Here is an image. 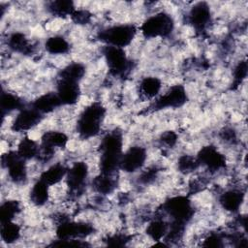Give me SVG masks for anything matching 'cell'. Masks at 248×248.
<instances>
[{
	"label": "cell",
	"mask_w": 248,
	"mask_h": 248,
	"mask_svg": "<svg viewBox=\"0 0 248 248\" xmlns=\"http://www.w3.org/2000/svg\"><path fill=\"white\" fill-rule=\"evenodd\" d=\"M123 154V137L121 132H108L100 144V173L114 175L120 170Z\"/></svg>",
	"instance_id": "obj_1"
},
{
	"label": "cell",
	"mask_w": 248,
	"mask_h": 248,
	"mask_svg": "<svg viewBox=\"0 0 248 248\" xmlns=\"http://www.w3.org/2000/svg\"><path fill=\"white\" fill-rule=\"evenodd\" d=\"M106 116V108L99 102L85 107L77 121V131L83 139L96 137L102 128Z\"/></svg>",
	"instance_id": "obj_2"
},
{
	"label": "cell",
	"mask_w": 248,
	"mask_h": 248,
	"mask_svg": "<svg viewBox=\"0 0 248 248\" xmlns=\"http://www.w3.org/2000/svg\"><path fill=\"white\" fill-rule=\"evenodd\" d=\"M137 32V27L134 24H116L102 29L98 38L106 46L124 48L131 45Z\"/></svg>",
	"instance_id": "obj_3"
},
{
	"label": "cell",
	"mask_w": 248,
	"mask_h": 248,
	"mask_svg": "<svg viewBox=\"0 0 248 248\" xmlns=\"http://www.w3.org/2000/svg\"><path fill=\"white\" fill-rule=\"evenodd\" d=\"M173 27L174 21L171 16L162 12L147 17L140 26V32L148 39L165 38L171 34Z\"/></svg>",
	"instance_id": "obj_4"
},
{
	"label": "cell",
	"mask_w": 248,
	"mask_h": 248,
	"mask_svg": "<svg viewBox=\"0 0 248 248\" xmlns=\"http://www.w3.org/2000/svg\"><path fill=\"white\" fill-rule=\"evenodd\" d=\"M163 212L166 213L170 222L187 224L194 216L192 202L185 196H174L163 203Z\"/></svg>",
	"instance_id": "obj_5"
},
{
	"label": "cell",
	"mask_w": 248,
	"mask_h": 248,
	"mask_svg": "<svg viewBox=\"0 0 248 248\" xmlns=\"http://www.w3.org/2000/svg\"><path fill=\"white\" fill-rule=\"evenodd\" d=\"M1 161L2 167L7 170V175L12 182L20 184L27 179L28 171L26 161L18 155L16 150H11L4 153Z\"/></svg>",
	"instance_id": "obj_6"
},
{
	"label": "cell",
	"mask_w": 248,
	"mask_h": 248,
	"mask_svg": "<svg viewBox=\"0 0 248 248\" xmlns=\"http://www.w3.org/2000/svg\"><path fill=\"white\" fill-rule=\"evenodd\" d=\"M188 94L185 87L181 84L170 86L164 94L159 95L153 104L155 110L164 108H178L186 104Z\"/></svg>",
	"instance_id": "obj_7"
},
{
	"label": "cell",
	"mask_w": 248,
	"mask_h": 248,
	"mask_svg": "<svg viewBox=\"0 0 248 248\" xmlns=\"http://www.w3.org/2000/svg\"><path fill=\"white\" fill-rule=\"evenodd\" d=\"M103 55L111 75L122 76L129 70V59L124 48L105 46Z\"/></svg>",
	"instance_id": "obj_8"
},
{
	"label": "cell",
	"mask_w": 248,
	"mask_h": 248,
	"mask_svg": "<svg viewBox=\"0 0 248 248\" xmlns=\"http://www.w3.org/2000/svg\"><path fill=\"white\" fill-rule=\"evenodd\" d=\"M147 152L143 146L133 145L123 152L120 162V170L127 173L136 172L144 166Z\"/></svg>",
	"instance_id": "obj_9"
},
{
	"label": "cell",
	"mask_w": 248,
	"mask_h": 248,
	"mask_svg": "<svg viewBox=\"0 0 248 248\" xmlns=\"http://www.w3.org/2000/svg\"><path fill=\"white\" fill-rule=\"evenodd\" d=\"M200 166L204 167L207 170L218 171L226 167V157L215 146L207 145L200 149L197 154Z\"/></svg>",
	"instance_id": "obj_10"
},
{
	"label": "cell",
	"mask_w": 248,
	"mask_h": 248,
	"mask_svg": "<svg viewBox=\"0 0 248 248\" xmlns=\"http://www.w3.org/2000/svg\"><path fill=\"white\" fill-rule=\"evenodd\" d=\"M43 117L44 115L32 107L23 108L17 111L12 123L11 129L16 133L29 131L36 127L43 120Z\"/></svg>",
	"instance_id": "obj_11"
},
{
	"label": "cell",
	"mask_w": 248,
	"mask_h": 248,
	"mask_svg": "<svg viewBox=\"0 0 248 248\" xmlns=\"http://www.w3.org/2000/svg\"><path fill=\"white\" fill-rule=\"evenodd\" d=\"M188 21L198 32H203L211 21L210 7L206 2H197L190 9Z\"/></svg>",
	"instance_id": "obj_12"
},
{
	"label": "cell",
	"mask_w": 248,
	"mask_h": 248,
	"mask_svg": "<svg viewBox=\"0 0 248 248\" xmlns=\"http://www.w3.org/2000/svg\"><path fill=\"white\" fill-rule=\"evenodd\" d=\"M89 169L85 162L78 161L74 163L70 168H68V171L66 174V183L70 190L77 192L79 191L87 177H88Z\"/></svg>",
	"instance_id": "obj_13"
},
{
	"label": "cell",
	"mask_w": 248,
	"mask_h": 248,
	"mask_svg": "<svg viewBox=\"0 0 248 248\" xmlns=\"http://www.w3.org/2000/svg\"><path fill=\"white\" fill-rule=\"evenodd\" d=\"M60 102L64 106H73L76 105L80 97V88L79 83L59 79L56 84V91Z\"/></svg>",
	"instance_id": "obj_14"
},
{
	"label": "cell",
	"mask_w": 248,
	"mask_h": 248,
	"mask_svg": "<svg viewBox=\"0 0 248 248\" xmlns=\"http://www.w3.org/2000/svg\"><path fill=\"white\" fill-rule=\"evenodd\" d=\"M244 201V193L238 189H230L220 195L219 203L223 209L231 213H236Z\"/></svg>",
	"instance_id": "obj_15"
},
{
	"label": "cell",
	"mask_w": 248,
	"mask_h": 248,
	"mask_svg": "<svg viewBox=\"0 0 248 248\" xmlns=\"http://www.w3.org/2000/svg\"><path fill=\"white\" fill-rule=\"evenodd\" d=\"M60 106H62V104L57 94L55 92H48L36 98L35 101L32 103L31 107L43 115H45L46 113L54 111Z\"/></svg>",
	"instance_id": "obj_16"
},
{
	"label": "cell",
	"mask_w": 248,
	"mask_h": 248,
	"mask_svg": "<svg viewBox=\"0 0 248 248\" xmlns=\"http://www.w3.org/2000/svg\"><path fill=\"white\" fill-rule=\"evenodd\" d=\"M67 171L68 168L66 166L60 163H56L42 171L40 174V179L51 187L60 183L64 178H66Z\"/></svg>",
	"instance_id": "obj_17"
},
{
	"label": "cell",
	"mask_w": 248,
	"mask_h": 248,
	"mask_svg": "<svg viewBox=\"0 0 248 248\" xmlns=\"http://www.w3.org/2000/svg\"><path fill=\"white\" fill-rule=\"evenodd\" d=\"M140 94L147 100L159 96L162 89V81L157 77H145L140 82Z\"/></svg>",
	"instance_id": "obj_18"
},
{
	"label": "cell",
	"mask_w": 248,
	"mask_h": 248,
	"mask_svg": "<svg viewBox=\"0 0 248 248\" xmlns=\"http://www.w3.org/2000/svg\"><path fill=\"white\" fill-rule=\"evenodd\" d=\"M49 188L46 182L42 179H38L31 187L29 193V199L35 206H43L49 200Z\"/></svg>",
	"instance_id": "obj_19"
},
{
	"label": "cell",
	"mask_w": 248,
	"mask_h": 248,
	"mask_svg": "<svg viewBox=\"0 0 248 248\" xmlns=\"http://www.w3.org/2000/svg\"><path fill=\"white\" fill-rule=\"evenodd\" d=\"M0 107L2 116H5L11 112L22 109L24 108V103L19 96L3 90L0 97Z\"/></svg>",
	"instance_id": "obj_20"
},
{
	"label": "cell",
	"mask_w": 248,
	"mask_h": 248,
	"mask_svg": "<svg viewBox=\"0 0 248 248\" xmlns=\"http://www.w3.org/2000/svg\"><path fill=\"white\" fill-rule=\"evenodd\" d=\"M0 237L6 245L15 244L21 237V227L15 221L1 223Z\"/></svg>",
	"instance_id": "obj_21"
},
{
	"label": "cell",
	"mask_w": 248,
	"mask_h": 248,
	"mask_svg": "<svg viewBox=\"0 0 248 248\" xmlns=\"http://www.w3.org/2000/svg\"><path fill=\"white\" fill-rule=\"evenodd\" d=\"M8 47L15 52L21 54H29L32 52V46L27 37L21 32H14L7 39Z\"/></svg>",
	"instance_id": "obj_22"
},
{
	"label": "cell",
	"mask_w": 248,
	"mask_h": 248,
	"mask_svg": "<svg viewBox=\"0 0 248 248\" xmlns=\"http://www.w3.org/2000/svg\"><path fill=\"white\" fill-rule=\"evenodd\" d=\"M45 48L49 54L63 55L70 51V43L61 35H53L46 40Z\"/></svg>",
	"instance_id": "obj_23"
},
{
	"label": "cell",
	"mask_w": 248,
	"mask_h": 248,
	"mask_svg": "<svg viewBox=\"0 0 248 248\" xmlns=\"http://www.w3.org/2000/svg\"><path fill=\"white\" fill-rule=\"evenodd\" d=\"M85 75V67L79 62H72L65 66L58 74L59 79L70 80L79 83Z\"/></svg>",
	"instance_id": "obj_24"
},
{
	"label": "cell",
	"mask_w": 248,
	"mask_h": 248,
	"mask_svg": "<svg viewBox=\"0 0 248 248\" xmlns=\"http://www.w3.org/2000/svg\"><path fill=\"white\" fill-rule=\"evenodd\" d=\"M16 152L25 161L32 160L39 156L40 145L36 140H32L31 138L24 137L19 140L17 144Z\"/></svg>",
	"instance_id": "obj_25"
},
{
	"label": "cell",
	"mask_w": 248,
	"mask_h": 248,
	"mask_svg": "<svg viewBox=\"0 0 248 248\" xmlns=\"http://www.w3.org/2000/svg\"><path fill=\"white\" fill-rule=\"evenodd\" d=\"M169 229V223L163 218H154L146 226L145 232L147 236L153 241L164 240Z\"/></svg>",
	"instance_id": "obj_26"
},
{
	"label": "cell",
	"mask_w": 248,
	"mask_h": 248,
	"mask_svg": "<svg viewBox=\"0 0 248 248\" xmlns=\"http://www.w3.org/2000/svg\"><path fill=\"white\" fill-rule=\"evenodd\" d=\"M117 182L113 175H107L100 173L93 180L92 186L94 190L101 195L111 194L116 188Z\"/></svg>",
	"instance_id": "obj_27"
},
{
	"label": "cell",
	"mask_w": 248,
	"mask_h": 248,
	"mask_svg": "<svg viewBox=\"0 0 248 248\" xmlns=\"http://www.w3.org/2000/svg\"><path fill=\"white\" fill-rule=\"evenodd\" d=\"M48 11L51 15L59 17L71 16L75 12L76 7L73 1L70 0H56L52 1L48 5Z\"/></svg>",
	"instance_id": "obj_28"
},
{
	"label": "cell",
	"mask_w": 248,
	"mask_h": 248,
	"mask_svg": "<svg viewBox=\"0 0 248 248\" xmlns=\"http://www.w3.org/2000/svg\"><path fill=\"white\" fill-rule=\"evenodd\" d=\"M20 212V204L16 200H7L2 202L0 206V221L1 223L14 221Z\"/></svg>",
	"instance_id": "obj_29"
},
{
	"label": "cell",
	"mask_w": 248,
	"mask_h": 248,
	"mask_svg": "<svg viewBox=\"0 0 248 248\" xmlns=\"http://www.w3.org/2000/svg\"><path fill=\"white\" fill-rule=\"evenodd\" d=\"M199 167H200V164L198 162L197 157H194L191 155H182L178 158L177 169L183 174L192 173Z\"/></svg>",
	"instance_id": "obj_30"
},
{
	"label": "cell",
	"mask_w": 248,
	"mask_h": 248,
	"mask_svg": "<svg viewBox=\"0 0 248 248\" xmlns=\"http://www.w3.org/2000/svg\"><path fill=\"white\" fill-rule=\"evenodd\" d=\"M247 70H248V66H247L246 61H240L234 67V69H233V84L235 86H238L243 81V79L246 78Z\"/></svg>",
	"instance_id": "obj_31"
},
{
	"label": "cell",
	"mask_w": 248,
	"mask_h": 248,
	"mask_svg": "<svg viewBox=\"0 0 248 248\" xmlns=\"http://www.w3.org/2000/svg\"><path fill=\"white\" fill-rule=\"evenodd\" d=\"M73 21L77 24H86L90 21L91 14L86 10H75L71 16Z\"/></svg>",
	"instance_id": "obj_32"
},
{
	"label": "cell",
	"mask_w": 248,
	"mask_h": 248,
	"mask_svg": "<svg viewBox=\"0 0 248 248\" xmlns=\"http://www.w3.org/2000/svg\"><path fill=\"white\" fill-rule=\"evenodd\" d=\"M202 246L207 247H222L223 246V238L218 233H210L208 234L202 243Z\"/></svg>",
	"instance_id": "obj_33"
},
{
	"label": "cell",
	"mask_w": 248,
	"mask_h": 248,
	"mask_svg": "<svg viewBox=\"0 0 248 248\" xmlns=\"http://www.w3.org/2000/svg\"><path fill=\"white\" fill-rule=\"evenodd\" d=\"M160 141L168 147H172L177 141V135L173 131H167L162 134Z\"/></svg>",
	"instance_id": "obj_34"
},
{
	"label": "cell",
	"mask_w": 248,
	"mask_h": 248,
	"mask_svg": "<svg viewBox=\"0 0 248 248\" xmlns=\"http://www.w3.org/2000/svg\"><path fill=\"white\" fill-rule=\"evenodd\" d=\"M129 241V237L126 234H113L108 238V245L110 246H123Z\"/></svg>",
	"instance_id": "obj_35"
}]
</instances>
